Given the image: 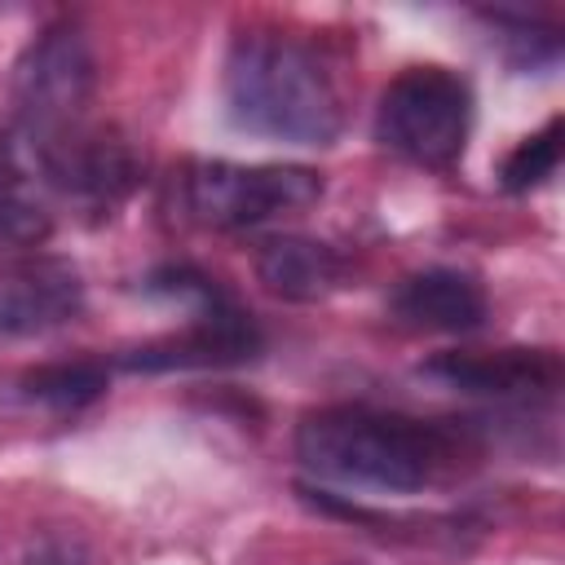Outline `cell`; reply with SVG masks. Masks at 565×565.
Instances as JSON below:
<instances>
[{
  "instance_id": "1",
  "label": "cell",
  "mask_w": 565,
  "mask_h": 565,
  "mask_svg": "<svg viewBox=\"0 0 565 565\" xmlns=\"http://www.w3.org/2000/svg\"><path fill=\"white\" fill-rule=\"evenodd\" d=\"M468 455L463 428L380 406H322L296 424V459L340 486L415 494L455 477Z\"/></svg>"
},
{
  "instance_id": "2",
  "label": "cell",
  "mask_w": 565,
  "mask_h": 565,
  "mask_svg": "<svg viewBox=\"0 0 565 565\" xmlns=\"http://www.w3.org/2000/svg\"><path fill=\"white\" fill-rule=\"evenodd\" d=\"M230 119L269 141L331 146L344 128V93L327 57L278 26H247L225 57Z\"/></svg>"
},
{
  "instance_id": "3",
  "label": "cell",
  "mask_w": 565,
  "mask_h": 565,
  "mask_svg": "<svg viewBox=\"0 0 565 565\" xmlns=\"http://www.w3.org/2000/svg\"><path fill=\"white\" fill-rule=\"evenodd\" d=\"M150 296H163L185 309V327L150 340L119 362L128 371H190V366H238L260 353V331L252 313L203 269L194 265H163L146 278Z\"/></svg>"
},
{
  "instance_id": "4",
  "label": "cell",
  "mask_w": 565,
  "mask_h": 565,
  "mask_svg": "<svg viewBox=\"0 0 565 565\" xmlns=\"http://www.w3.org/2000/svg\"><path fill=\"white\" fill-rule=\"evenodd\" d=\"M93 88L97 62L88 40L66 22L44 26L13 66V115L26 159L88 128Z\"/></svg>"
},
{
  "instance_id": "5",
  "label": "cell",
  "mask_w": 565,
  "mask_h": 565,
  "mask_svg": "<svg viewBox=\"0 0 565 565\" xmlns=\"http://www.w3.org/2000/svg\"><path fill=\"white\" fill-rule=\"evenodd\" d=\"M472 128V88L459 71L424 62L393 75L375 106V141L415 168H450Z\"/></svg>"
},
{
  "instance_id": "6",
  "label": "cell",
  "mask_w": 565,
  "mask_h": 565,
  "mask_svg": "<svg viewBox=\"0 0 565 565\" xmlns=\"http://www.w3.org/2000/svg\"><path fill=\"white\" fill-rule=\"evenodd\" d=\"M322 199V177L305 163H234L199 159L181 177V203L199 225L252 230L296 216Z\"/></svg>"
},
{
  "instance_id": "7",
  "label": "cell",
  "mask_w": 565,
  "mask_h": 565,
  "mask_svg": "<svg viewBox=\"0 0 565 565\" xmlns=\"http://www.w3.org/2000/svg\"><path fill=\"white\" fill-rule=\"evenodd\" d=\"M31 168L49 190L93 216H110L141 181V154L128 146V137L97 124L31 154Z\"/></svg>"
},
{
  "instance_id": "8",
  "label": "cell",
  "mask_w": 565,
  "mask_h": 565,
  "mask_svg": "<svg viewBox=\"0 0 565 565\" xmlns=\"http://www.w3.org/2000/svg\"><path fill=\"white\" fill-rule=\"evenodd\" d=\"M424 375L490 402H543L561 388V358L552 349H450L428 358Z\"/></svg>"
},
{
  "instance_id": "9",
  "label": "cell",
  "mask_w": 565,
  "mask_h": 565,
  "mask_svg": "<svg viewBox=\"0 0 565 565\" xmlns=\"http://www.w3.org/2000/svg\"><path fill=\"white\" fill-rule=\"evenodd\" d=\"M84 309L79 274L57 256H22L0 269V340L40 335Z\"/></svg>"
},
{
  "instance_id": "10",
  "label": "cell",
  "mask_w": 565,
  "mask_h": 565,
  "mask_svg": "<svg viewBox=\"0 0 565 565\" xmlns=\"http://www.w3.org/2000/svg\"><path fill=\"white\" fill-rule=\"evenodd\" d=\"M388 318L406 331H433V335H463L486 322V291L463 269H419L406 274L388 291Z\"/></svg>"
},
{
  "instance_id": "11",
  "label": "cell",
  "mask_w": 565,
  "mask_h": 565,
  "mask_svg": "<svg viewBox=\"0 0 565 565\" xmlns=\"http://www.w3.org/2000/svg\"><path fill=\"white\" fill-rule=\"evenodd\" d=\"M256 278L282 296V300H327L331 291L344 287L349 278V260L322 243V238H305V234H274L260 243L256 252Z\"/></svg>"
},
{
  "instance_id": "12",
  "label": "cell",
  "mask_w": 565,
  "mask_h": 565,
  "mask_svg": "<svg viewBox=\"0 0 565 565\" xmlns=\"http://www.w3.org/2000/svg\"><path fill=\"white\" fill-rule=\"evenodd\" d=\"M18 393L26 402H40L49 411H79L106 393V366L102 362H44L18 380Z\"/></svg>"
},
{
  "instance_id": "13",
  "label": "cell",
  "mask_w": 565,
  "mask_h": 565,
  "mask_svg": "<svg viewBox=\"0 0 565 565\" xmlns=\"http://www.w3.org/2000/svg\"><path fill=\"white\" fill-rule=\"evenodd\" d=\"M556 163H561V115L547 119L539 132L521 137V141L508 150V159H503V168H499V181H503V190L525 194V190L543 185V181L556 172Z\"/></svg>"
},
{
  "instance_id": "14",
  "label": "cell",
  "mask_w": 565,
  "mask_h": 565,
  "mask_svg": "<svg viewBox=\"0 0 565 565\" xmlns=\"http://www.w3.org/2000/svg\"><path fill=\"white\" fill-rule=\"evenodd\" d=\"M49 230H53L49 207L22 181H0V247L31 252L49 238Z\"/></svg>"
},
{
  "instance_id": "15",
  "label": "cell",
  "mask_w": 565,
  "mask_h": 565,
  "mask_svg": "<svg viewBox=\"0 0 565 565\" xmlns=\"http://www.w3.org/2000/svg\"><path fill=\"white\" fill-rule=\"evenodd\" d=\"M503 35L499 44L508 49V62L521 66V71H539V66H552L561 57V35L552 26H539L530 18H516V13H486Z\"/></svg>"
},
{
  "instance_id": "16",
  "label": "cell",
  "mask_w": 565,
  "mask_h": 565,
  "mask_svg": "<svg viewBox=\"0 0 565 565\" xmlns=\"http://www.w3.org/2000/svg\"><path fill=\"white\" fill-rule=\"evenodd\" d=\"M22 565H84V561L66 543H40V547H31L22 556Z\"/></svg>"
}]
</instances>
